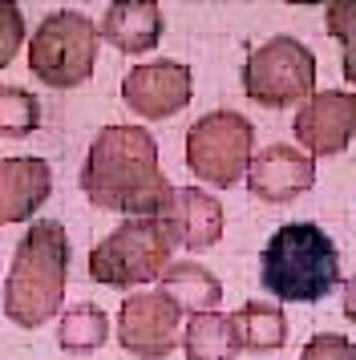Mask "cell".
Returning <instances> with one entry per match:
<instances>
[{"label": "cell", "instance_id": "cell-1", "mask_svg": "<svg viewBox=\"0 0 356 360\" xmlns=\"http://www.w3.org/2000/svg\"><path fill=\"white\" fill-rule=\"evenodd\" d=\"M81 195L113 214H158L170 179L146 126H101L81 162Z\"/></svg>", "mask_w": 356, "mask_h": 360}, {"label": "cell", "instance_id": "cell-2", "mask_svg": "<svg viewBox=\"0 0 356 360\" xmlns=\"http://www.w3.org/2000/svg\"><path fill=\"white\" fill-rule=\"evenodd\" d=\"M69 283V235L57 219H32L13 251L4 279V316L16 328L49 324L65 304Z\"/></svg>", "mask_w": 356, "mask_h": 360}, {"label": "cell", "instance_id": "cell-3", "mask_svg": "<svg viewBox=\"0 0 356 360\" xmlns=\"http://www.w3.org/2000/svg\"><path fill=\"white\" fill-rule=\"evenodd\" d=\"M259 279L284 304H320L344 283L340 247L320 223H288L263 247Z\"/></svg>", "mask_w": 356, "mask_h": 360}, {"label": "cell", "instance_id": "cell-4", "mask_svg": "<svg viewBox=\"0 0 356 360\" xmlns=\"http://www.w3.org/2000/svg\"><path fill=\"white\" fill-rule=\"evenodd\" d=\"M174 231L162 214H129L89 251V279L122 292L154 283L174 259Z\"/></svg>", "mask_w": 356, "mask_h": 360}, {"label": "cell", "instance_id": "cell-5", "mask_svg": "<svg viewBox=\"0 0 356 360\" xmlns=\"http://www.w3.org/2000/svg\"><path fill=\"white\" fill-rule=\"evenodd\" d=\"M97 20L77 8L49 13L29 45V73L49 89H77L97 69Z\"/></svg>", "mask_w": 356, "mask_h": 360}, {"label": "cell", "instance_id": "cell-6", "mask_svg": "<svg viewBox=\"0 0 356 360\" xmlns=\"http://www.w3.org/2000/svg\"><path fill=\"white\" fill-rule=\"evenodd\" d=\"M255 154V126L235 110H210L186 130V170L207 186L231 191Z\"/></svg>", "mask_w": 356, "mask_h": 360}, {"label": "cell", "instance_id": "cell-7", "mask_svg": "<svg viewBox=\"0 0 356 360\" xmlns=\"http://www.w3.org/2000/svg\"><path fill=\"white\" fill-rule=\"evenodd\" d=\"M243 94L267 110L300 105L307 94H316V53L304 41L279 33L247 53L243 61Z\"/></svg>", "mask_w": 356, "mask_h": 360}, {"label": "cell", "instance_id": "cell-8", "mask_svg": "<svg viewBox=\"0 0 356 360\" xmlns=\"http://www.w3.org/2000/svg\"><path fill=\"white\" fill-rule=\"evenodd\" d=\"M182 336V311L166 292H134L117 308V344L138 360H166Z\"/></svg>", "mask_w": 356, "mask_h": 360}, {"label": "cell", "instance_id": "cell-9", "mask_svg": "<svg viewBox=\"0 0 356 360\" xmlns=\"http://www.w3.org/2000/svg\"><path fill=\"white\" fill-rule=\"evenodd\" d=\"M194 98V73L182 61H142L122 77V101L138 117H174L182 114Z\"/></svg>", "mask_w": 356, "mask_h": 360}, {"label": "cell", "instance_id": "cell-10", "mask_svg": "<svg viewBox=\"0 0 356 360\" xmlns=\"http://www.w3.org/2000/svg\"><path fill=\"white\" fill-rule=\"evenodd\" d=\"M356 130V98L348 89H320L300 101L295 138L312 158H336L348 150Z\"/></svg>", "mask_w": 356, "mask_h": 360}, {"label": "cell", "instance_id": "cell-11", "mask_svg": "<svg viewBox=\"0 0 356 360\" xmlns=\"http://www.w3.org/2000/svg\"><path fill=\"white\" fill-rule=\"evenodd\" d=\"M243 182H247L251 198L279 207V202H291V198L307 195V191L316 186V158H312L307 150H295V146H288V142H275V146L251 154Z\"/></svg>", "mask_w": 356, "mask_h": 360}, {"label": "cell", "instance_id": "cell-12", "mask_svg": "<svg viewBox=\"0 0 356 360\" xmlns=\"http://www.w3.org/2000/svg\"><path fill=\"white\" fill-rule=\"evenodd\" d=\"M162 219L166 227L174 231V243L186 251H210V247L223 239V202L198 191V186H170V195L162 202Z\"/></svg>", "mask_w": 356, "mask_h": 360}, {"label": "cell", "instance_id": "cell-13", "mask_svg": "<svg viewBox=\"0 0 356 360\" xmlns=\"http://www.w3.org/2000/svg\"><path fill=\"white\" fill-rule=\"evenodd\" d=\"M53 191L45 158H0V227L29 223Z\"/></svg>", "mask_w": 356, "mask_h": 360}, {"label": "cell", "instance_id": "cell-14", "mask_svg": "<svg viewBox=\"0 0 356 360\" xmlns=\"http://www.w3.org/2000/svg\"><path fill=\"white\" fill-rule=\"evenodd\" d=\"M97 37L117 53H150L162 41V4L158 0H113L97 25Z\"/></svg>", "mask_w": 356, "mask_h": 360}, {"label": "cell", "instance_id": "cell-15", "mask_svg": "<svg viewBox=\"0 0 356 360\" xmlns=\"http://www.w3.org/2000/svg\"><path fill=\"white\" fill-rule=\"evenodd\" d=\"M158 292H166L170 300L178 304L182 316H194V311H210L219 308V300H223V283L215 279L210 267L194 259H182V263H166L158 276Z\"/></svg>", "mask_w": 356, "mask_h": 360}, {"label": "cell", "instance_id": "cell-16", "mask_svg": "<svg viewBox=\"0 0 356 360\" xmlns=\"http://www.w3.org/2000/svg\"><path fill=\"white\" fill-rule=\"evenodd\" d=\"M178 344H182L186 360H235L243 352L231 316L219 308L194 311L191 320H186V328H182Z\"/></svg>", "mask_w": 356, "mask_h": 360}, {"label": "cell", "instance_id": "cell-17", "mask_svg": "<svg viewBox=\"0 0 356 360\" xmlns=\"http://www.w3.org/2000/svg\"><path fill=\"white\" fill-rule=\"evenodd\" d=\"M231 324H235L239 348H247V352H279L288 340V316L275 304L247 300L239 311H231Z\"/></svg>", "mask_w": 356, "mask_h": 360}, {"label": "cell", "instance_id": "cell-18", "mask_svg": "<svg viewBox=\"0 0 356 360\" xmlns=\"http://www.w3.org/2000/svg\"><path fill=\"white\" fill-rule=\"evenodd\" d=\"M110 336V316L89 304V300H81L73 308H65L61 324H57V348L69 352V356H89L97 352L101 344Z\"/></svg>", "mask_w": 356, "mask_h": 360}, {"label": "cell", "instance_id": "cell-19", "mask_svg": "<svg viewBox=\"0 0 356 360\" xmlns=\"http://www.w3.org/2000/svg\"><path fill=\"white\" fill-rule=\"evenodd\" d=\"M41 126V101L20 85H0V138H29Z\"/></svg>", "mask_w": 356, "mask_h": 360}, {"label": "cell", "instance_id": "cell-20", "mask_svg": "<svg viewBox=\"0 0 356 360\" xmlns=\"http://www.w3.org/2000/svg\"><path fill=\"white\" fill-rule=\"evenodd\" d=\"M352 13H356V0H328V33L336 37L340 49H344V77L348 82H352V49H356Z\"/></svg>", "mask_w": 356, "mask_h": 360}, {"label": "cell", "instance_id": "cell-21", "mask_svg": "<svg viewBox=\"0 0 356 360\" xmlns=\"http://www.w3.org/2000/svg\"><path fill=\"white\" fill-rule=\"evenodd\" d=\"M20 45H25V17L16 0H0V69L20 53Z\"/></svg>", "mask_w": 356, "mask_h": 360}, {"label": "cell", "instance_id": "cell-22", "mask_svg": "<svg viewBox=\"0 0 356 360\" xmlns=\"http://www.w3.org/2000/svg\"><path fill=\"white\" fill-rule=\"evenodd\" d=\"M300 360H356V348H352V340L340 336V332H316V336L304 344Z\"/></svg>", "mask_w": 356, "mask_h": 360}, {"label": "cell", "instance_id": "cell-23", "mask_svg": "<svg viewBox=\"0 0 356 360\" xmlns=\"http://www.w3.org/2000/svg\"><path fill=\"white\" fill-rule=\"evenodd\" d=\"M288 4H328V0H288Z\"/></svg>", "mask_w": 356, "mask_h": 360}]
</instances>
